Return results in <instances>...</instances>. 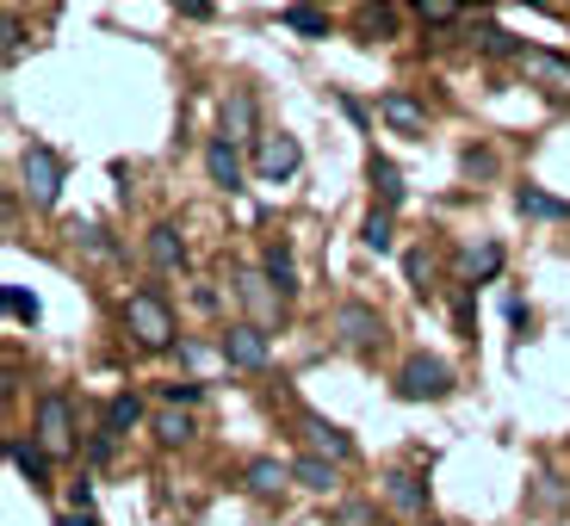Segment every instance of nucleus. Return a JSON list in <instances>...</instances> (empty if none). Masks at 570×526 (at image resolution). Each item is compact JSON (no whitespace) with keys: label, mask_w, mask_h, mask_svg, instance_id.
Wrapping results in <instances>:
<instances>
[{"label":"nucleus","mask_w":570,"mask_h":526,"mask_svg":"<svg viewBox=\"0 0 570 526\" xmlns=\"http://www.w3.org/2000/svg\"><path fill=\"white\" fill-rule=\"evenodd\" d=\"M410 13L422 19V26H453V19L471 13V0H410Z\"/></svg>","instance_id":"nucleus-27"},{"label":"nucleus","mask_w":570,"mask_h":526,"mask_svg":"<svg viewBox=\"0 0 570 526\" xmlns=\"http://www.w3.org/2000/svg\"><path fill=\"white\" fill-rule=\"evenodd\" d=\"M366 180H372V205H379V211H403V173L391 168L385 156L366 161Z\"/></svg>","instance_id":"nucleus-20"},{"label":"nucleus","mask_w":570,"mask_h":526,"mask_svg":"<svg viewBox=\"0 0 570 526\" xmlns=\"http://www.w3.org/2000/svg\"><path fill=\"white\" fill-rule=\"evenodd\" d=\"M514 211H521V217H540V224H564V217H570V199H552L546 186H514Z\"/></svg>","instance_id":"nucleus-21"},{"label":"nucleus","mask_w":570,"mask_h":526,"mask_svg":"<svg viewBox=\"0 0 570 526\" xmlns=\"http://www.w3.org/2000/svg\"><path fill=\"white\" fill-rule=\"evenodd\" d=\"M7 458H13V470L31 484V496H50L57 489V477H50V446L38 440V434H7Z\"/></svg>","instance_id":"nucleus-9"},{"label":"nucleus","mask_w":570,"mask_h":526,"mask_svg":"<svg viewBox=\"0 0 570 526\" xmlns=\"http://www.w3.org/2000/svg\"><path fill=\"white\" fill-rule=\"evenodd\" d=\"M205 173H212L217 192H243L255 168L243 161V142H236V137H212V142H205Z\"/></svg>","instance_id":"nucleus-11"},{"label":"nucleus","mask_w":570,"mask_h":526,"mask_svg":"<svg viewBox=\"0 0 570 526\" xmlns=\"http://www.w3.org/2000/svg\"><path fill=\"white\" fill-rule=\"evenodd\" d=\"M360 242H366V255H391L397 248V211H379L372 205L366 224H360Z\"/></svg>","instance_id":"nucleus-25"},{"label":"nucleus","mask_w":570,"mask_h":526,"mask_svg":"<svg viewBox=\"0 0 570 526\" xmlns=\"http://www.w3.org/2000/svg\"><path fill=\"white\" fill-rule=\"evenodd\" d=\"M453 322H459V335H465V341H478V316H471V291H459V298H453Z\"/></svg>","instance_id":"nucleus-34"},{"label":"nucleus","mask_w":570,"mask_h":526,"mask_svg":"<svg viewBox=\"0 0 570 526\" xmlns=\"http://www.w3.org/2000/svg\"><path fill=\"white\" fill-rule=\"evenodd\" d=\"M453 366L446 359H434V354H410L397 366V378H391V390H397L403 403H446L453 397Z\"/></svg>","instance_id":"nucleus-4"},{"label":"nucleus","mask_w":570,"mask_h":526,"mask_svg":"<svg viewBox=\"0 0 570 526\" xmlns=\"http://www.w3.org/2000/svg\"><path fill=\"white\" fill-rule=\"evenodd\" d=\"M57 526H100V514H94V508H62Z\"/></svg>","instance_id":"nucleus-37"},{"label":"nucleus","mask_w":570,"mask_h":526,"mask_svg":"<svg viewBox=\"0 0 570 526\" xmlns=\"http://www.w3.org/2000/svg\"><path fill=\"white\" fill-rule=\"evenodd\" d=\"M248 168H255V180H292L304 168V142L285 137V130H261L248 142Z\"/></svg>","instance_id":"nucleus-6"},{"label":"nucleus","mask_w":570,"mask_h":526,"mask_svg":"<svg viewBox=\"0 0 570 526\" xmlns=\"http://www.w3.org/2000/svg\"><path fill=\"white\" fill-rule=\"evenodd\" d=\"M509 322L521 328V335H528V328H533V310H528V304H521V298H509Z\"/></svg>","instance_id":"nucleus-38"},{"label":"nucleus","mask_w":570,"mask_h":526,"mask_svg":"<svg viewBox=\"0 0 570 526\" xmlns=\"http://www.w3.org/2000/svg\"><path fill=\"white\" fill-rule=\"evenodd\" d=\"M229 279H236V298H243L248 310H255V322H261V328H267L273 316L285 310V298H279V285L267 279V267H236Z\"/></svg>","instance_id":"nucleus-12"},{"label":"nucleus","mask_w":570,"mask_h":526,"mask_svg":"<svg viewBox=\"0 0 570 526\" xmlns=\"http://www.w3.org/2000/svg\"><path fill=\"white\" fill-rule=\"evenodd\" d=\"M31 434H38L43 446L57 458H69L75 446H81V427H75V397L62 385L38 390V403H31Z\"/></svg>","instance_id":"nucleus-3"},{"label":"nucleus","mask_w":570,"mask_h":526,"mask_svg":"<svg viewBox=\"0 0 570 526\" xmlns=\"http://www.w3.org/2000/svg\"><path fill=\"white\" fill-rule=\"evenodd\" d=\"M224 137H236V142H255L261 137V100H255V87H229V93H224Z\"/></svg>","instance_id":"nucleus-17"},{"label":"nucleus","mask_w":570,"mask_h":526,"mask_svg":"<svg viewBox=\"0 0 570 526\" xmlns=\"http://www.w3.org/2000/svg\"><path fill=\"white\" fill-rule=\"evenodd\" d=\"M62 180H69V161H62L50 142L31 137L26 149H19V192H26L38 211H50V205L62 199Z\"/></svg>","instance_id":"nucleus-2"},{"label":"nucleus","mask_w":570,"mask_h":526,"mask_svg":"<svg viewBox=\"0 0 570 526\" xmlns=\"http://www.w3.org/2000/svg\"><path fill=\"white\" fill-rule=\"evenodd\" d=\"M514 69H521V81H528V87H540L546 100H570V57H552V50H521Z\"/></svg>","instance_id":"nucleus-10"},{"label":"nucleus","mask_w":570,"mask_h":526,"mask_svg":"<svg viewBox=\"0 0 570 526\" xmlns=\"http://www.w3.org/2000/svg\"><path fill=\"white\" fill-rule=\"evenodd\" d=\"M279 26H285V31H298V38H311V43L335 31V26H328V13L316 7V0H298V7H285V13H279Z\"/></svg>","instance_id":"nucleus-24"},{"label":"nucleus","mask_w":570,"mask_h":526,"mask_svg":"<svg viewBox=\"0 0 570 526\" xmlns=\"http://www.w3.org/2000/svg\"><path fill=\"white\" fill-rule=\"evenodd\" d=\"M478 50H484V57H521V43H514V31H502V26H484Z\"/></svg>","instance_id":"nucleus-32"},{"label":"nucleus","mask_w":570,"mask_h":526,"mask_svg":"<svg viewBox=\"0 0 570 526\" xmlns=\"http://www.w3.org/2000/svg\"><path fill=\"white\" fill-rule=\"evenodd\" d=\"M502 272V242H484V248H465V279L471 285H490Z\"/></svg>","instance_id":"nucleus-26"},{"label":"nucleus","mask_w":570,"mask_h":526,"mask_svg":"<svg viewBox=\"0 0 570 526\" xmlns=\"http://www.w3.org/2000/svg\"><path fill=\"white\" fill-rule=\"evenodd\" d=\"M168 7H174L180 19H199V26H205V19H217V7H212V0H168Z\"/></svg>","instance_id":"nucleus-35"},{"label":"nucleus","mask_w":570,"mask_h":526,"mask_svg":"<svg viewBox=\"0 0 570 526\" xmlns=\"http://www.w3.org/2000/svg\"><path fill=\"white\" fill-rule=\"evenodd\" d=\"M100 421L112 427L118 440H125V434H137V427H142V397H137V390H118V397H106Z\"/></svg>","instance_id":"nucleus-23"},{"label":"nucleus","mask_w":570,"mask_h":526,"mask_svg":"<svg viewBox=\"0 0 570 526\" xmlns=\"http://www.w3.org/2000/svg\"><path fill=\"white\" fill-rule=\"evenodd\" d=\"M379 118H385L397 137H428V106L415 100L410 87H385V93H379Z\"/></svg>","instance_id":"nucleus-14"},{"label":"nucleus","mask_w":570,"mask_h":526,"mask_svg":"<svg viewBox=\"0 0 570 526\" xmlns=\"http://www.w3.org/2000/svg\"><path fill=\"white\" fill-rule=\"evenodd\" d=\"M379 496H385L397 514H410V520H415V514H428V477H422V470H410V465H391L385 477H379Z\"/></svg>","instance_id":"nucleus-13"},{"label":"nucleus","mask_w":570,"mask_h":526,"mask_svg":"<svg viewBox=\"0 0 570 526\" xmlns=\"http://www.w3.org/2000/svg\"><path fill=\"white\" fill-rule=\"evenodd\" d=\"M521 7H546V0H521Z\"/></svg>","instance_id":"nucleus-39"},{"label":"nucleus","mask_w":570,"mask_h":526,"mask_svg":"<svg viewBox=\"0 0 570 526\" xmlns=\"http://www.w3.org/2000/svg\"><path fill=\"white\" fill-rule=\"evenodd\" d=\"M156 397L174 403V409H193V403L205 397V385H199V378H168V385H156Z\"/></svg>","instance_id":"nucleus-30"},{"label":"nucleus","mask_w":570,"mask_h":526,"mask_svg":"<svg viewBox=\"0 0 570 526\" xmlns=\"http://www.w3.org/2000/svg\"><path fill=\"white\" fill-rule=\"evenodd\" d=\"M217 354H224L229 371H267L273 366V341L261 322H229L224 335H217Z\"/></svg>","instance_id":"nucleus-7"},{"label":"nucleus","mask_w":570,"mask_h":526,"mask_svg":"<svg viewBox=\"0 0 570 526\" xmlns=\"http://www.w3.org/2000/svg\"><path fill=\"white\" fill-rule=\"evenodd\" d=\"M459 168H465V180H497V149L471 142L465 156H459Z\"/></svg>","instance_id":"nucleus-31"},{"label":"nucleus","mask_w":570,"mask_h":526,"mask_svg":"<svg viewBox=\"0 0 570 526\" xmlns=\"http://www.w3.org/2000/svg\"><path fill=\"white\" fill-rule=\"evenodd\" d=\"M335 106H342V112H347V118H354V125H360V130H366V125H372V112H379V106H366V100H354V93H347V87H335Z\"/></svg>","instance_id":"nucleus-33"},{"label":"nucleus","mask_w":570,"mask_h":526,"mask_svg":"<svg viewBox=\"0 0 570 526\" xmlns=\"http://www.w3.org/2000/svg\"><path fill=\"white\" fill-rule=\"evenodd\" d=\"M292 434H298V440L311 446V453H328V458H342V465H354V458H360L354 434H347L342 421L316 415V409H292Z\"/></svg>","instance_id":"nucleus-8"},{"label":"nucleus","mask_w":570,"mask_h":526,"mask_svg":"<svg viewBox=\"0 0 570 526\" xmlns=\"http://www.w3.org/2000/svg\"><path fill=\"white\" fill-rule=\"evenodd\" d=\"M403 272H410L415 298H428V291H434V255H428V248H410V255H403Z\"/></svg>","instance_id":"nucleus-29"},{"label":"nucleus","mask_w":570,"mask_h":526,"mask_svg":"<svg viewBox=\"0 0 570 526\" xmlns=\"http://www.w3.org/2000/svg\"><path fill=\"white\" fill-rule=\"evenodd\" d=\"M149 434H156V446H168V453H174V446H193V440H199V421L168 403V409L149 415Z\"/></svg>","instance_id":"nucleus-19"},{"label":"nucleus","mask_w":570,"mask_h":526,"mask_svg":"<svg viewBox=\"0 0 570 526\" xmlns=\"http://www.w3.org/2000/svg\"><path fill=\"white\" fill-rule=\"evenodd\" d=\"M142 255H149V267L156 272H186V236H180V224H168V217H161V224H149V236H142Z\"/></svg>","instance_id":"nucleus-15"},{"label":"nucleus","mask_w":570,"mask_h":526,"mask_svg":"<svg viewBox=\"0 0 570 526\" xmlns=\"http://www.w3.org/2000/svg\"><path fill=\"white\" fill-rule=\"evenodd\" d=\"M261 267H267V279L279 285V298H285V304H292V298L304 291V279H298V267H292V248H285V236H279V242H267Z\"/></svg>","instance_id":"nucleus-22"},{"label":"nucleus","mask_w":570,"mask_h":526,"mask_svg":"<svg viewBox=\"0 0 570 526\" xmlns=\"http://www.w3.org/2000/svg\"><path fill=\"white\" fill-rule=\"evenodd\" d=\"M292 484L311 489V496H335V489H342V458L311 453V446H304V453L292 458Z\"/></svg>","instance_id":"nucleus-16"},{"label":"nucleus","mask_w":570,"mask_h":526,"mask_svg":"<svg viewBox=\"0 0 570 526\" xmlns=\"http://www.w3.org/2000/svg\"><path fill=\"white\" fill-rule=\"evenodd\" d=\"M328 335H335L347 354H379V347H385V316L372 310V304L347 298V304H335V316H328Z\"/></svg>","instance_id":"nucleus-5"},{"label":"nucleus","mask_w":570,"mask_h":526,"mask_svg":"<svg viewBox=\"0 0 570 526\" xmlns=\"http://www.w3.org/2000/svg\"><path fill=\"white\" fill-rule=\"evenodd\" d=\"M285 484H292V465H285V458H248L243 465V489L261 496V502L285 496Z\"/></svg>","instance_id":"nucleus-18"},{"label":"nucleus","mask_w":570,"mask_h":526,"mask_svg":"<svg viewBox=\"0 0 570 526\" xmlns=\"http://www.w3.org/2000/svg\"><path fill=\"white\" fill-rule=\"evenodd\" d=\"M0 304H7V316H13V322L19 328H38V298H31V291H26V285H0Z\"/></svg>","instance_id":"nucleus-28"},{"label":"nucleus","mask_w":570,"mask_h":526,"mask_svg":"<svg viewBox=\"0 0 570 526\" xmlns=\"http://www.w3.org/2000/svg\"><path fill=\"white\" fill-rule=\"evenodd\" d=\"M125 328L137 335V347H149V354H161V347H174V304L161 285H137L125 298Z\"/></svg>","instance_id":"nucleus-1"},{"label":"nucleus","mask_w":570,"mask_h":526,"mask_svg":"<svg viewBox=\"0 0 570 526\" xmlns=\"http://www.w3.org/2000/svg\"><path fill=\"white\" fill-rule=\"evenodd\" d=\"M69 508H94V477H75L69 484Z\"/></svg>","instance_id":"nucleus-36"}]
</instances>
